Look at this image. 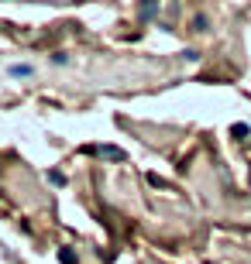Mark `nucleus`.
I'll use <instances>...</instances> for the list:
<instances>
[{"label":"nucleus","mask_w":251,"mask_h":264,"mask_svg":"<svg viewBox=\"0 0 251 264\" xmlns=\"http://www.w3.org/2000/svg\"><path fill=\"white\" fill-rule=\"evenodd\" d=\"M59 261L62 264H76V258H73V251H59Z\"/></svg>","instance_id":"20e7f679"},{"label":"nucleus","mask_w":251,"mask_h":264,"mask_svg":"<svg viewBox=\"0 0 251 264\" xmlns=\"http://www.w3.org/2000/svg\"><path fill=\"white\" fill-rule=\"evenodd\" d=\"M248 134V124H234V137H245Z\"/></svg>","instance_id":"423d86ee"},{"label":"nucleus","mask_w":251,"mask_h":264,"mask_svg":"<svg viewBox=\"0 0 251 264\" xmlns=\"http://www.w3.org/2000/svg\"><path fill=\"white\" fill-rule=\"evenodd\" d=\"M52 62H55V66H66L69 59H66V52H55V55H52Z\"/></svg>","instance_id":"39448f33"},{"label":"nucleus","mask_w":251,"mask_h":264,"mask_svg":"<svg viewBox=\"0 0 251 264\" xmlns=\"http://www.w3.org/2000/svg\"><path fill=\"white\" fill-rule=\"evenodd\" d=\"M48 182H52V186H62L66 175H62V172H48Z\"/></svg>","instance_id":"7ed1b4c3"},{"label":"nucleus","mask_w":251,"mask_h":264,"mask_svg":"<svg viewBox=\"0 0 251 264\" xmlns=\"http://www.w3.org/2000/svg\"><path fill=\"white\" fill-rule=\"evenodd\" d=\"M89 151H96V154H103V158H114V161H121V158H124V151H121V148H89Z\"/></svg>","instance_id":"f03ea898"},{"label":"nucleus","mask_w":251,"mask_h":264,"mask_svg":"<svg viewBox=\"0 0 251 264\" xmlns=\"http://www.w3.org/2000/svg\"><path fill=\"white\" fill-rule=\"evenodd\" d=\"M7 75H10V79H31V75H35V66H28V62H10V66H7Z\"/></svg>","instance_id":"f257e3e1"}]
</instances>
